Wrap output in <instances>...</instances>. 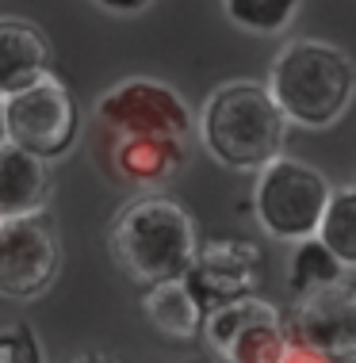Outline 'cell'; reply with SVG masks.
<instances>
[{
	"instance_id": "cell-1",
	"label": "cell",
	"mask_w": 356,
	"mask_h": 363,
	"mask_svg": "<svg viewBox=\"0 0 356 363\" xmlns=\"http://www.w3.org/2000/svg\"><path fill=\"white\" fill-rule=\"evenodd\" d=\"M107 249L119 272L146 291L184 279L200 257L192 214L169 195H138L123 203L107 225Z\"/></svg>"
},
{
	"instance_id": "cell-2",
	"label": "cell",
	"mask_w": 356,
	"mask_h": 363,
	"mask_svg": "<svg viewBox=\"0 0 356 363\" xmlns=\"http://www.w3.org/2000/svg\"><path fill=\"white\" fill-rule=\"evenodd\" d=\"M288 115L272 100L269 84L226 81L207 96L200 111V142L234 172H264L284 157Z\"/></svg>"
},
{
	"instance_id": "cell-3",
	"label": "cell",
	"mask_w": 356,
	"mask_h": 363,
	"mask_svg": "<svg viewBox=\"0 0 356 363\" xmlns=\"http://www.w3.org/2000/svg\"><path fill=\"white\" fill-rule=\"evenodd\" d=\"M269 92L299 126H333L349 111L356 96V65L352 57L318 38H291L280 46L269 69Z\"/></svg>"
},
{
	"instance_id": "cell-4",
	"label": "cell",
	"mask_w": 356,
	"mask_h": 363,
	"mask_svg": "<svg viewBox=\"0 0 356 363\" xmlns=\"http://www.w3.org/2000/svg\"><path fill=\"white\" fill-rule=\"evenodd\" d=\"M330 180L306 161L280 157L264 172H257V191H253V211L261 230L272 241H311L318 238L325 211L333 203Z\"/></svg>"
},
{
	"instance_id": "cell-5",
	"label": "cell",
	"mask_w": 356,
	"mask_h": 363,
	"mask_svg": "<svg viewBox=\"0 0 356 363\" xmlns=\"http://www.w3.org/2000/svg\"><path fill=\"white\" fill-rule=\"evenodd\" d=\"M4 134L38 161H58L81 134V107L58 77H46L4 100Z\"/></svg>"
},
{
	"instance_id": "cell-6",
	"label": "cell",
	"mask_w": 356,
	"mask_h": 363,
	"mask_svg": "<svg viewBox=\"0 0 356 363\" xmlns=\"http://www.w3.org/2000/svg\"><path fill=\"white\" fill-rule=\"evenodd\" d=\"M100 123L112 130V138H173L188 142L192 134V111L169 84L131 77L119 81L112 92L96 104Z\"/></svg>"
},
{
	"instance_id": "cell-7",
	"label": "cell",
	"mask_w": 356,
	"mask_h": 363,
	"mask_svg": "<svg viewBox=\"0 0 356 363\" xmlns=\"http://www.w3.org/2000/svg\"><path fill=\"white\" fill-rule=\"evenodd\" d=\"M62 268V245L50 214L0 222V298L31 302L50 291Z\"/></svg>"
},
{
	"instance_id": "cell-8",
	"label": "cell",
	"mask_w": 356,
	"mask_h": 363,
	"mask_svg": "<svg viewBox=\"0 0 356 363\" xmlns=\"http://www.w3.org/2000/svg\"><path fill=\"white\" fill-rule=\"evenodd\" d=\"M203 337L219 363H280L291 345L284 313L261 298H245L211 313Z\"/></svg>"
},
{
	"instance_id": "cell-9",
	"label": "cell",
	"mask_w": 356,
	"mask_h": 363,
	"mask_svg": "<svg viewBox=\"0 0 356 363\" xmlns=\"http://www.w3.org/2000/svg\"><path fill=\"white\" fill-rule=\"evenodd\" d=\"M264 279V257L253 241L242 238H215L200 245L192 272L184 283L200 298L203 313H219L226 306H237L245 298H257V287Z\"/></svg>"
},
{
	"instance_id": "cell-10",
	"label": "cell",
	"mask_w": 356,
	"mask_h": 363,
	"mask_svg": "<svg viewBox=\"0 0 356 363\" xmlns=\"http://www.w3.org/2000/svg\"><path fill=\"white\" fill-rule=\"evenodd\" d=\"M288 333L295 345L314 348L330 359H356V287L341 283L295 298Z\"/></svg>"
},
{
	"instance_id": "cell-11",
	"label": "cell",
	"mask_w": 356,
	"mask_h": 363,
	"mask_svg": "<svg viewBox=\"0 0 356 363\" xmlns=\"http://www.w3.org/2000/svg\"><path fill=\"white\" fill-rule=\"evenodd\" d=\"M54 65V50L35 23L16 16H0V100L46 81Z\"/></svg>"
},
{
	"instance_id": "cell-12",
	"label": "cell",
	"mask_w": 356,
	"mask_h": 363,
	"mask_svg": "<svg viewBox=\"0 0 356 363\" xmlns=\"http://www.w3.org/2000/svg\"><path fill=\"white\" fill-rule=\"evenodd\" d=\"M54 191L50 161L4 142L0 145V218H31L43 214Z\"/></svg>"
},
{
	"instance_id": "cell-13",
	"label": "cell",
	"mask_w": 356,
	"mask_h": 363,
	"mask_svg": "<svg viewBox=\"0 0 356 363\" xmlns=\"http://www.w3.org/2000/svg\"><path fill=\"white\" fill-rule=\"evenodd\" d=\"M112 164L123 180L131 184H165L184 164V142L173 138H115L112 142Z\"/></svg>"
},
{
	"instance_id": "cell-14",
	"label": "cell",
	"mask_w": 356,
	"mask_h": 363,
	"mask_svg": "<svg viewBox=\"0 0 356 363\" xmlns=\"http://www.w3.org/2000/svg\"><path fill=\"white\" fill-rule=\"evenodd\" d=\"M142 310L150 318V325L169 340H195L207 329V313L184 279L150 287L142 298Z\"/></svg>"
},
{
	"instance_id": "cell-15",
	"label": "cell",
	"mask_w": 356,
	"mask_h": 363,
	"mask_svg": "<svg viewBox=\"0 0 356 363\" xmlns=\"http://www.w3.org/2000/svg\"><path fill=\"white\" fill-rule=\"evenodd\" d=\"M345 264L330 252V245L311 238V241H299L291 249V268H288V287L295 298H306V294H318V291H330V287H341L345 279Z\"/></svg>"
},
{
	"instance_id": "cell-16",
	"label": "cell",
	"mask_w": 356,
	"mask_h": 363,
	"mask_svg": "<svg viewBox=\"0 0 356 363\" xmlns=\"http://www.w3.org/2000/svg\"><path fill=\"white\" fill-rule=\"evenodd\" d=\"M299 4L303 0H222V12L249 35H280L295 19Z\"/></svg>"
},
{
	"instance_id": "cell-17",
	"label": "cell",
	"mask_w": 356,
	"mask_h": 363,
	"mask_svg": "<svg viewBox=\"0 0 356 363\" xmlns=\"http://www.w3.org/2000/svg\"><path fill=\"white\" fill-rule=\"evenodd\" d=\"M318 241L330 245V252L345 268H356V188H345L333 195L325 222L318 230Z\"/></svg>"
},
{
	"instance_id": "cell-18",
	"label": "cell",
	"mask_w": 356,
	"mask_h": 363,
	"mask_svg": "<svg viewBox=\"0 0 356 363\" xmlns=\"http://www.w3.org/2000/svg\"><path fill=\"white\" fill-rule=\"evenodd\" d=\"M0 363H46L43 340L35 337L31 325H0Z\"/></svg>"
},
{
	"instance_id": "cell-19",
	"label": "cell",
	"mask_w": 356,
	"mask_h": 363,
	"mask_svg": "<svg viewBox=\"0 0 356 363\" xmlns=\"http://www.w3.org/2000/svg\"><path fill=\"white\" fill-rule=\"evenodd\" d=\"M280 363H338V359H330V356H322V352H314V348H303V345H295V340H291Z\"/></svg>"
},
{
	"instance_id": "cell-20",
	"label": "cell",
	"mask_w": 356,
	"mask_h": 363,
	"mask_svg": "<svg viewBox=\"0 0 356 363\" xmlns=\"http://www.w3.org/2000/svg\"><path fill=\"white\" fill-rule=\"evenodd\" d=\"M104 12H115V16H134L142 8H150V0H96Z\"/></svg>"
},
{
	"instance_id": "cell-21",
	"label": "cell",
	"mask_w": 356,
	"mask_h": 363,
	"mask_svg": "<svg viewBox=\"0 0 356 363\" xmlns=\"http://www.w3.org/2000/svg\"><path fill=\"white\" fill-rule=\"evenodd\" d=\"M69 363H115V359L100 356V352H85V356H77V359H69Z\"/></svg>"
},
{
	"instance_id": "cell-22",
	"label": "cell",
	"mask_w": 356,
	"mask_h": 363,
	"mask_svg": "<svg viewBox=\"0 0 356 363\" xmlns=\"http://www.w3.org/2000/svg\"><path fill=\"white\" fill-rule=\"evenodd\" d=\"M8 142V134H4V100H0V145Z\"/></svg>"
},
{
	"instance_id": "cell-23",
	"label": "cell",
	"mask_w": 356,
	"mask_h": 363,
	"mask_svg": "<svg viewBox=\"0 0 356 363\" xmlns=\"http://www.w3.org/2000/svg\"><path fill=\"white\" fill-rule=\"evenodd\" d=\"M0 222H4V218H0Z\"/></svg>"
}]
</instances>
